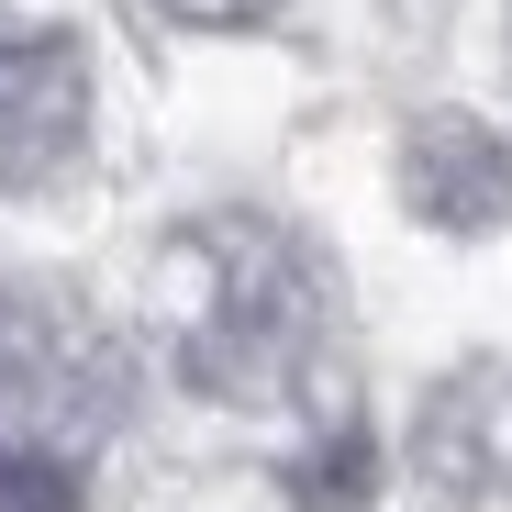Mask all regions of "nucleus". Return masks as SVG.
I'll list each match as a JSON object with an SVG mask.
<instances>
[{"instance_id":"nucleus-8","label":"nucleus","mask_w":512,"mask_h":512,"mask_svg":"<svg viewBox=\"0 0 512 512\" xmlns=\"http://www.w3.org/2000/svg\"><path fill=\"white\" fill-rule=\"evenodd\" d=\"M156 12H179V23H212V34H223V23H256L268 0H156Z\"/></svg>"},{"instance_id":"nucleus-6","label":"nucleus","mask_w":512,"mask_h":512,"mask_svg":"<svg viewBox=\"0 0 512 512\" xmlns=\"http://www.w3.org/2000/svg\"><path fill=\"white\" fill-rule=\"evenodd\" d=\"M290 501L301 512H368L379 501V435L346 412V423H323V435L290 457Z\"/></svg>"},{"instance_id":"nucleus-5","label":"nucleus","mask_w":512,"mask_h":512,"mask_svg":"<svg viewBox=\"0 0 512 512\" xmlns=\"http://www.w3.org/2000/svg\"><path fill=\"white\" fill-rule=\"evenodd\" d=\"M401 201L435 234H501L512 223V134L479 112H423L401 134Z\"/></svg>"},{"instance_id":"nucleus-2","label":"nucleus","mask_w":512,"mask_h":512,"mask_svg":"<svg viewBox=\"0 0 512 512\" xmlns=\"http://www.w3.org/2000/svg\"><path fill=\"white\" fill-rule=\"evenodd\" d=\"M123 401H134V368L112 357V334L90 312L0 279V446H45L90 468V446H112Z\"/></svg>"},{"instance_id":"nucleus-4","label":"nucleus","mask_w":512,"mask_h":512,"mask_svg":"<svg viewBox=\"0 0 512 512\" xmlns=\"http://www.w3.org/2000/svg\"><path fill=\"white\" fill-rule=\"evenodd\" d=\"M412 468L446 501H501L512 490V357H468L423 390L412 412Z\"/></svg>"},{"instance_id":"nucleus-7","label":"nucleus","mask_w":512,"mask_h":512,"mask_svg":"<svg viewBox=\"0 0 512 512\" xmlns=\"http://www.w3.org/2000/svg\"><path fill=\"white\" fill-rule=\"evenodd\" d=\"M0 512H78V457L0 446Z\"/></svg>"},{"instance_id":"nucleus-3","label":"nucleus","mask_w":512,"mask_h":512,"mask_svg":"<svg viewBox=\"0 0 512 512\" xmlns=\"http://www.w3.org/2000/svg\"><path fill=\"white\" fill-rule=\"evenodd\" d=\"M90 145V56L67 23L0 12V190H45Z\"/></svg>"},{"instance_id":"nucleus-1","label":"nucleus","mask_w":512,"mask_h":512,"mask_svg":"<svg viewBox=\"0 0 512 512\" xmlns=\"http://www.w3.org/2000/svg\"><path fill=\"white\" fill-rule=\"evenodd\" d=\"M156 346L179 368V390L268 412L312 379L323 357V268L312 245L268 212H190L156 245Z\"/></svg>"}]
</instances>
